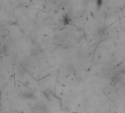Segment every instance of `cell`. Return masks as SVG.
Returning <instances> with one entry per match:
<instances>
[{
  "label": "cell",
  "mask_w": 125,
  "mask_h": 113,
  "mask_svg": "<svg viewBox=\"0 0 125 113\" xmlns=\"http://www.w3.org/2000/svg\"><path fill=\"white\" fill-rule=\"evenodd\" d=\"M23 96L25 99H36L35 95L31 92H26V93H24L23 94Z\"/></svg>",
  "instance_id": "obj_1"
},
{
  "label": "cell",
  "mask_w": 125,
  "mask_h": 113,
  "mask_svg": "<svg viewBox=\"0 0 125 113\" xmlns=\"http://www.w3.org/2000/svg\"><path fill=\"white\" fill-rule=\"evenodd\" d=\"M96 4L98 8H100L103 4V0H96Z\"/></svg>",
  "instance_id": "obj_2"
}]
</instances>
